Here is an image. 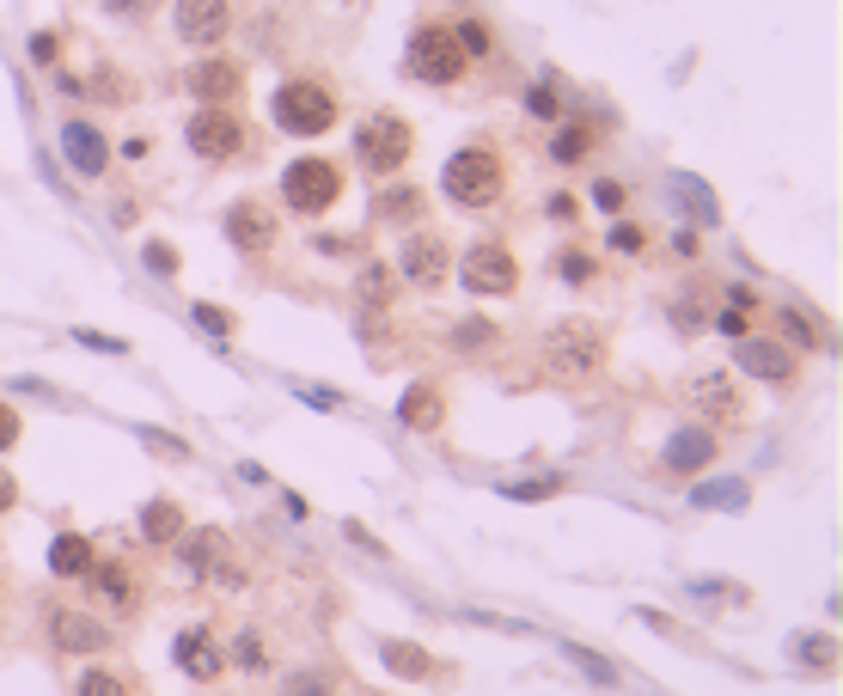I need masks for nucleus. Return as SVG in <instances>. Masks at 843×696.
Listing matches in <instances>:
<instances>
[{
	"label": "nucleus",
	"instance_id": "obj_19",
	"mask_svg": "<svg viewBox=\"0 0 843 696\" xmlns=\"http://www.w3.org/2000/svg\"><path fill=\"white\" fill-rule=\"evenodd\" d=\"M62 154H68V166L80 171V178H105L110 171V141L98 135L93 123H62Z\"/></svg>",
	"mask_w": 843,
	"mask_h": 696
},
{
	"label": "nucleus",
	"instance_id": "obj_42",
	"mask_svg": "<svg viewBox=\"0 0 843 696\" xmlns=\"http://www.w3.org/2000/svg\"><path fill=\"white\" fill-rule=\"evenodd\" d=\"M697 508H746V483H715V489H697Z\"/></svg>",
	"mask_w": 843,
	"mask_h": 696
},
{
	"label": "nucleus",
	"instance_id": "obj_44",
	"mask_svg": "<svg viewBox=\"0 0 843 696\" xmlns=\"http://www.w3.org/2000/svg\"><path fill=\"white\" fill-rule=\"evenodd\" d=\"M196 325L215 330V337H232V330H239V318H232L227 306H208V300H196Z\"/></svg>",
	"mask_w": 843,
	"mask_h": 696
},
{
	"label": "nucleus",
	"instance_id": "obj_50",
	"mask_svg": "<svg viewBox=\"0 0 843 696\" xmlns=\"http://www.w3.org/2000/svg\"><path fill=\"white\" fill-rule=\"evenodd\" d=\"M544 215H556V220H575V215H581V202L568 196V190H551V202H544Z\"/></svg>",
	"mask_w": 843,
	"mask_h": 696
},
{
	"label": "nucleus",
	"instance_id": "obj_43",
	"mask_svg": "<svg viewBox=\"0 0 843 696\" xmlns=\"http://www.w3.org/2000/svg\"><path fill=\"white\" fill-rule=\"evenodd\" d=\"M703 325H709V312L697 306V300H673V330L678 337H697Z\"/></svg>",
	"mask_w": 843,
	"mask_h": 696
},
{
	"label": "nucleus",
	"instance_id": "obj_41",
	"mask_svg": "<svg viewBox=\"0 0 843 696\" xmlns=\"http://www.w3.org/2000/svg\"><path fill=\"white\" fill-rule=\"evenodd\" d=\"M361 300H368V306H385V300H392V269L385 264L361 269Z\"/></svg>",
	"mask_w": 843,
	"mask_h": 696
},
{
	"label": "nucleus",
	"instance_id": "obj_3",
	"mask_svg": "<svg viewBox=\"0 0 843 696\" xmlns=\"http://www.w3.org/2000/svg\"><path fill=\"white\" fill-rule=\"evenodd\" d=\"M404 74H410L416 86H441V93L471 74L459 37H453V19H422V25H416L410 49H404Z\"/></svg>",
	"mask_w": 843,
	"mask_h": 696
},
{
	"label": "nucleus",
	"instance_id": "obj_54",
	"mask_svg": "<svg viewBox=\"0 0 843 696\" xmlns=\"http://www.w3.org/2000/svg\"><path fill=\"white\" fill-rule=\"evenodd\" d=\"M563 276H568V281H593V257L568 251V257H563Z\"/></svg>",
	"mask_w": 843,
	"mask_h": 696
},
{
	"label": "nucleus",
	"instance_id": "obj_34",
	"mask_svg": "<svg viewBox=\"0 0 843 696\" xmlns=\"http://www.w3.org/2000/svg\"><path fill=\"white\" fill-rule=\"evenodd\" d=\"M98 13L117 19V25H147L159 13V0H98Z\"/></svg>",
	"mask_w": 843,
	"mask_h": 696
},
{
	"label": "nucleus",
	"instance_id": "obj_12",
	"mask_svg": "<svg viewBox=\"0 0 843 696\" xmlns=\"http://www.w3.org/2000/svg\"><path fill=\"white\" fill-rule=\"evenodd\" d=\"M227 245L239 251V257H269V251L281 245V215L257 196H239L227 208Z\"/></svg>",
	"mask_w": 843,
	"mask_h": 696
},
{
	"label": "nucleus",
	"instance_id": "obj_25",
	"mask_svg": "<svg viewBox=\"0 0 843 696\" xmlns=\"http://www.w3.org/2000/svg\"><path fill=\"white\" fill-rule=\"evenodd\" d=\"M380 660H385V672H398V679H410V684H429L434 672H441V666H434V654L416 648V642H385Z\"/></svg>",
	"mask_w": 843,
	"mask_h": 696
},
{
	"label": "nucleus",
	"instance_id": "obj_23",
	"mask_svg": "<svg viewBox=\"0 0 843 696\" xmlns=\"http://www.w3.org/2000/svg\"><path fill=\"white\" fill-rule=\"evenodd\" d=\"M184 526H190V513L178 508V501H147V508H141V538L154 544V550H171V544L184 538Z\"/></svg>",
	"mask_w": 843,
	"mask_h": 696
},
{
	"label": "nucleus",
	"instance_id": "obj_11",
	"mask_svg": "<svg viewBox=\"0 0 843 696\" xmlns=\"http://www.w3.org/2000/svg\"><path fill=\"white\" fill-rule=\"evenodd\" d=\"M734 367L746 373V379H758V386H795L800 379V355L788 349V342H776L770 330L734 337Z\"/></svg>",
	"mask_w": 843,
	"mask_h": 696
},
{
	"label": "nucleus",
	"instance_id": "obj_26",
	"mask_svg": "<svg viewBox=\"0 0 843 696\" xmlns=\"http://www.w3.org/2000/svg\"><path fill=\"white\" fill-rule=\"evenodd\" d=\"M788 660H795L800 672H819V679H826L831 666H838V635H826V630L795 635V642H788Z\"/></svg>",
	"mask_w": 843,
	"mask_h": 696
},
{
	"label": "nucleus",
	"instance_id": "obj_38",
	"mask_svg": "<svg viewBox=\"0 0 843 696\" xmlns=\"http://www.w3.org/2000/svg\"><path fill=\"white\" fill-rule=\"evenodd\" d=\"M605 245H612L617 257H642V251H648V232L636 227V220H617V227H612V239H605Z\"/></svg>",
	"mask_w": 843,
	"mask_h": 696
},
{
	"label": "nucleus",
	"instance_id": "obj_40",
	"mask_svg": "<svg viewBox=\"0 0 843 696\" xmlns=\"http://www.w3.org/2000/svg\"><path fill=\"white\" fill-rule=\"evenodd\" d=\"M556 489H563V483H556V477H532V483H502V496H507V501H551Z\"/></svg>",
	"mask_w": 843,
	"mask_h": 696
},
{
	"label": "nucleus",
	"instance_id": "obj_51",
	"mask_svg": "<svg viewBox=\"0 0 843 696\" xmlns=\"http://www.w3.org/2000/svg\"><path fill=\"white\" fill-rule=\"evenodd\" d=\"M727 306H734V312H758V306H764V300H758V288H746V281H734V288H727Z\"/></svg>",
	"mask_w": 843,
	"mask_h": 696
},
{
	"label": "nucleus",
	"instance_id": "obj_1",
	"mask_svg": "<svg viewBox=\"0 0 843 696\" xmlns=\"http://www.w3.org/2000/svg\"><path fill=\"white\" fill-rule=\"evenodd\" d=\"M538 355H544L551 379H563V386H587V379H599L605 361H612V337H605L599 318L568 312V318H556V325L544 330V349H538Z\"/></svg>",
	"mask_w": 843,
	"mask_h": 696
},
{
	"label": "nucleus",
	"instance_id": "obj_2",
	"mask_svg": "<svg viewBox=\"0 0 843 696\" xmlns=\"http://www.w3.org/2000/svg\"><path fill=\"white\" fill-rule=\"evenodd\" d=\"M269 117H276L281 135L318 141V135H330V129H337L342 98H337V86H330V80L293 74V80H281V86H276V98H269Z\"/></svg>",
	"mask_w": 843,
	"mask_h": 696
},
{
	"label": "nucleus",
	"instance_id": "obj_52",
	"mask_svg": "<svg viewBox=\"0 0 843 696\" xmlns=\"http://www.w3.org/2000/svg\"><path fill=\"white\" fill-rule=\"evenodd\" d=\"M342 538H349V544H361V550H373V557H385V544L373 538L368 526H354V520H342Z\"/></svg>",
	"mask_w": 843,
	"mask_h": 696
},
{
	"label": "nucleus",
	"instance_id": "obj_28",
	"mask_svg": "<svg viewBox=\"0 0 843 696\" xmlns=\"http://www.w3.org/2000/svg\"><path fill=\"white\" fill-rule=\"evenodd\" d=\"M770 337L788 342L795 355H800V349H819V342H826V337H819V325H812L807 312H795V306H776V330H770Z\"/></svg>",
	"mask_w": 843,
	"mask_h": 696
},
{
	"label": "nucleus",
	"instance_id": "obj_30",
	"mask_svg": "<svg viewBox=\"0 0 843 696\" xmlns=\"http://www.w3.org/2000/svg\"><path fill=\"white\" fill-rule=\"evenodd\" d=\"M129 672H117V666H86L80 672V684H74V696H129Z\"/></svg>",
	"mask_w": 843,
	"mask_h": 696
},
{
	"label": "nucleus",
	"instance_id": "obj_29",
	"mask_svg": "<svg viewBox=\"0 0 843 696\" xmlns=\"http://www.w3.org/2000/svg\"><path fill=\"white\" fill-rule=\"evenodd\" d=\"M490 342H502V330L483 325V318H459V325L446 330V349H459V355H483Z\"/></svg>",
	"mask_w": 843,
	"mask_h": 696
},
{
	"label": "nucleus",
	"instance_id": "obj_14",
	"mask_svg": "<svg viewBox=\"0 0 843 696\" xmlns=\"http://www.w3.org/2000/svg\"><path fill=\"white\" fill-rule=\"evenodd\" d=\"M685 398H690V410L703 422H715V428H739L746 422V391L727 379V373H690V386H685Z\"/></svg>",
	"mask_w": 843,
	"mask_h": 696
},
{
	"label": "nucleus",
	"instance_id": "obj_17",
	"mask_svg": "<svg viewBox=\"0 0 843 696\" xmlns=\"http://www.w3.org/2000/svg\"><path fill=\"white\" fill-rule=\"evenodd\" d=\"M721 452V440L709 428H678L673 440H666V452H660V464L673 471V477H697V471H709Z\"/></svg>",
	"mask_w": 843,
	"mask_h": 696
},
{
	"label": "nucleus",
	"instance_id": "obj_33",
	"mask_svg": "<svg viewBox=\"0 0 843 696\" xmlns=\"http://www.w3.org/2000/svg\"><path fill=\"white\" fill-rule=\"evenodd\" d=\"M86 98H93V105H129V80L117 74V68H98L93 86H86Z\"/></svg>",
	"mask_w": 843,
	"mask_h": 696
},
{
	"label": "nucleus",
	"instance_id": "obj_53",
	"mask_svg": "<svg viewBox=\"0 0 843 696\" xmlns=\"http://www.w3.org/2000/svg\"><path fill=\"white\" fill-rule=\"evenodd\" d=\"M673 251H678V257H685V264H690V257H703V232H673Z\"/></svg>",
	"mask_w": 843,
	"mask_h": 696
},
{
	"label": "nucleus",
	"instance_id": "obj_24",
	"mask_svg": "<svg viewBox=\"0 0 843 696\" xmlns=\"http://www.w3.org/2000/svg\"><path fill=\"white\" fill-rule=\"evenodd\" d=\"M422 208H429V202H422L416 184H385L380 202H373V220H380V227H416Z\"/></svg>",
	"mask_w": 843,
	"mask_h": 696
},
{
	"label": "nucleus",
	"instance_id": "obj_21",
	"mask_svg": "<svg viewBox=\"0 0 843 696\" xmlns=\"http://www.w3.org/2000/svg\"><path fill=\"white\" fill-rule=\"evenodd\" d=\"M171 550H178V562H184L190 581H208V574L227 569V538H220V532H196V526H184V538L171 544Z\"/></svg>",
	"mask_w": 843,
	"mask_h": 696
},
{
	"label": "nucleus",
	"instance_id": "obj_6",
	"mask_svg": "<svg viewBox=\"0 0 843 696\" xmlns=\"http://www.w3.org/2000/svg\"><path fill=\"white\" fill-rule=\"evenodd\" d=\"M342 202V166L324 154H300L281 171V208L300 220H324Z\"/></svg>",
	"mask_w": 843,
	"mask_h": 696
},
{
	"label": "nucleus",
	"instance_id": "obj_4",
	"mask_svg": "<svg viewBox=\"0 0 843 696\" xmlns=\"http://www.w3.org/2000/svg\"><path fill=\"white\" fill-rule=\"evenodd\" d=\"M441 190L446 202H459V208H495L507 196V159L495 147H459V154L441 166Z\"/></svg>",
	"mask_w": 843,
	"mask_h": 696
},
{
	"label": "nucleus",
	"instance_id": "obj_27",
	"mask_svg": "<svg viewBox=\"0 0 843 696\" xmlns=\"http://www.w3.org/2000/svg\"><path fill=\"white\" fill-rule=\"evenodd\" d=\"M93 538H80V532H62V538L49 544V569L62 574V581H80V574L93 569Z\"/></svg>",
	"mask_w": 843,
	"mask_h": 696
},
{
	"label": "nucleus",
	"instance_id": "obj_20",
	"mask_svg": "<svg viewBox=\"0 0 843 696\" xmlns=\"http://www.w3.org/2000/svg\"><path fill=\"white\" fill-rule=\"evenodd\" d=\"M398 422L410 434H441L446 428V391L434 386V379H422V386H410L398 398Z\"/></svg>",
	"mask_w": 843,
	"mask_h": 696
},
{
	"label": "nucleus",
	"instance_id": "obj_39",
	"mask_svg": "<svg viewBox=\"0 0 843 696\" xmlns=\"http://www.w3.org/2000/svg\"><path fill=\"white\" fill-rule=\"evenodd\" d=\"M141 264L154 269V276H178V264H184V257H178L166 239H147V245H141Z\"/></svg>",
	"mask_w": 843,
	"mask_h": 696
},
{
	"label": "nucleus",
	"instance_id": "obj_37",
	"mask_svg": "<svg viewBox=\"0 0 843 696\" xmlns=\"http://www.w3.org/2000/svg\"><path fill=\"white\" fill-rule=\"evenodd\" d=\"M232 666H245V672H263V666H269V648L257 642V630H239V642H232Z\"/></svg>",
	"mask_w": 843,
	"mask_h": 696
},
{
	"label": "nucleus",
	"instance_id": "obj_48",
	"mask_svg": "<svg viewBox=\"0 0 843 696\" xmlns=\"http://www.w3.org/2000/svg\"><path fill=\"white\" fill-rule=\"evenodd\" d=\"M74 342H86L93 355H129V342L123 337H105V330H74Z\"/></svg>",
	"mask_w": 843,
	"mask_h": 696
},
{
	"label": "nucleus",
	"instance_id": "obj_56",
	"mask_svg": "<svg viewBox=\"0 0 843 696\" xmlns=\"http://www.w3.org/2000/svg\"><path fill=\"white\" fill-rule=\"evenodd\" d=\"M13 501H19V483L7 477V471H0V508H13Z\"/></svg>",
	"mask_w": 843,
	"mask_h": 696
},
{
	"label": "nucleus",
	"instance_id": "obj_46",
	"mask_svg": "<svg viewBox=\"0 0 843 696\" xmlns=\"http://www.w3.org/2000/svg\"><path fill=\"white\" fill-rule=\"evenodd\" d=\"M32 62L37 68H56V62H62V32H37L32 37Z\"/></svg>",
	"mask_w": 843,
	"mask_h": 696
},
{
	"label": "nucleus",
	"instance_id": "obj_31",
	"mask_svg": "<svg viewBox=\"0 0 843 696\" xmlns=\"http://www.w3.org/2000/svg\"><path fill=\"white\" fill-rule=\"evenodd\" d=\"M453 37H459L465 62H490L495 56V32L483 25V19H453Z\"/></svg>",
	"mask_w": 843,
	"mask_h": 696
},
{
	"label": "nucleus",
	"instance_id": "obj_47",
	"mask_svg": "<svg viewBox=\"0 0 843 696\" xmlns=\"http://www.w3.org/2000/svg\"><path fill=\"white\" fill-rule=\"evenodd\" d=\"M19 434H25V416H19L13 403L0 398V452H13L19 447Z\"/></svg>",
	"mask_w": 843,
	"mask_h": 696
},
{
	"label": "nucleus",
	"instance_id": "obj_10",
	"mask_svg": "<svg viewBox=\"0 0 843 696\" xmlns=\"http://www.w3.org/2000/svg\"><path fill=\"white\" fill-rule=\"evenodd\" d=\"M80 581H86V593H93L98 611H110V623H117V618H135L141 605H147V581H141L135 562H123V557L93 562Z\"/></svg>",
	"mask_w": 843,
	"mask_h": 696
},
{
	"label": "nucleus",
	"instance_id": "obj_13",
	"mask_svg": "<svg viewBox=\"0 0 843 696\" xmlns=\"http://www.w3.org/2000/svg\"><path fill=\"white\" fill-rule=\"evenodd\" d=\"M171 32L190 49H220L232 37V0H171Z\"/></svg>",
	"mask_w": 843,
	"mask_h": 696
},
{
	"label": "nucleus",
	"instance_id": "obj_8",
	"mask_svg": "<svg viewBox=\"0 0 843 696\" xmlns=\"http://www.w3.org/2000/svg\"><path fill=\"white\" fill-rule=\"evenodd\" d=\"M392 276L410 281L416 294H441L453 281V245H446L434 227H404L398 232V257H392Z\"/></svg>",
	"mask_w": 843,
	"mask_h": 696
},
{
	"label": "nucleus",
	"instance_id": "obj_32",
	"mask_svg": "<svg viewBox=\"0 0 843 696\" xmlns=\"http://www.w3.org/2000/svg\"><path fill=\"white\" fill-rule=\"evenodd\" d=\"M526 117H538V123H563V93H556V80L526 86Z\"/></svg>",
	"mask_w": 843,
	"mask_h": 696
},
{
	"label": "nucleus",
	"instance_id": "obj_22",
	"mask_svg": "<svg viewBox=\"0 0 843 696\" xmlns=\"http://www.w3.org/2000/svg\"><path fill=\"white\" fill-rule=\"evenodd\" d=\"M599 147V123H587V117H568V123L551 129V147L544 154L556 159V166H587Z\"/></svg>",
	"mask_w": 843,
	"mask_h": 696
},
{
	"label": "nucleus",
	"instance_id": "obj_18",
	"mask_svg": "<svg viewBox=\"0 0 843 696\" xmlns=\"http://www.w3.org/2000/svg\"><path fill=\"white\" fill-rule=\"evenodd\" d=\"M178 666H184L196 684H215L220 672H227V654H220V642L208 635V623H190V630L178 635Z\"/></svg>",
	"mask_w": 843,
	"mask_h": 696
},
{
	"label": "nucleus",
	"instance_id": "obj_36",
	"mask_svg": "<svg viewBox=\"0 0 843 696\" xmlns=\"http://www.w3.org/2000/svg\"><path fill=\"white\" fill-rule=\"evenodd\" d=\"M587 202H593L599 215H624V208H629V190L617 184V178H599V184L587 190Z\"/></svg>",
	"mask_w": 843,
	"mask_h": 696
},
{
	"label": "nucleus",
	"instance_id": "obj_45",
	"mask_svg": "<svg viewBox=\"0 0 843 696\" xmlns=\"http://www.w3.org/2000/svg\"><path fill=\"white\" fill-rule=\"evenodd\" d=\"M281 696H337V691H330V679H324V672H293Z\"/></svg>",
	"mask_w": 843,
	"mask_h": 696
},
{
	"label": "nucleus",
	"instance_id": "obj_7",
	"mask_svg": "<svg viewBox=\"0 0 843 696\" xmlns=\"http://www.w3.org/2000/svg\"><path fill=\"white\" fill-rule=\"evenodd\" d=\"M184 141H190V154H196L202 166H232V159H245L251 129L232 105H196L190 110V123H184Z\"/></svg>",
	"mask_w": 843,
	"mask_h": 696
},
{
	"label": "nucleus",
	"instance_id": "obj_16",
	"mask_svg": "<svg viewBox=\"0 0 843 696\" xmlns=\"http://www.w3.org/2000/svg\"><path fill=\"white\" fill-rule=\"evenodd\" d=\"M49 642L62 654H105L110 648V623L93 611H49Z\"/></svg>",
	"mask_w": 843,
	"mask_h": 696
},
{
	"label": "nucleus",
	"instance_id": "obj_35",
	"mask_svg": "<svg viewBox=\"0 0 843 696\" xmlns=\"http://www.w3.org/2000/svg\"><path fill=\"white\" fill-rule=\"evenodd\" d=\"M563 654H568L575 666H581V672H587L593 684H617V666H612V660H599V654H587L581 642H563Z\"/></svg>",
	"mask_w": 843,
	"mask_h": 696
},
{
	"label": "nucleus",
	"instance_id": "obj_49",
	"mask_svg": "<svg viewBox=\"0 0 843 696\" xmlns=\"http://www.w3.org/2000/svg\"><path fill=\"white\" fill-rule=\"evenodd\" d=\"M715 330H721L727 342H734V337H746V330H751V312H734V306H727V312L715 318Z\"/></svg>",
	"mask_w": 843,
	"mask_h": 696
},
{
	"label": "nucleus",
	"instance_id": "obj_15",
	"mask_svg": "<svg viewBox=\"0 0 843 696\" xmlns=\"http://www.w3.org/2000/svg\"><path fill=\"white\" fill-rule=\"evenodd\" d=\"M184 93L196 98V105H239V98H245V68L215 56V49H202L184 74Z\"/></svg>",
	"mask_w": 843,
	"mask_h": 696
},
{
	"label": "nucleus",
	"instance_id": "obj_55",
	"mask_svg": "<svg viewBox=\"0 0 843 696\" xmlns=\"http://www.w3.org/2000/svg\"><path fill=\"white\" fill-rule=\"evenodd\" d=\"M147 154H154V141H147V135H129L123 141V159H129V166H147Z\"/></svg>",
	"mask_w": 843,
	"mask_h": 696
},
{
	"label": "nucleus",
	"instance_id": "obj_9",
	"mask_svg": "<svg viewBox=\"0 0 843 696\" xmlns=\"http://www.w3.org/2000/svg\"><path fill=\"white\" fill-rule=\"evenodd\" d=\"M520 257L502 245V239H477V245H465L459 257V288L471 300H514L520 294Z\"/></svg>",
	"mask_w": 843,
	"mask_h": 696
},
{
	"label": "nucleus",
	"instance_id": "obj_5",
	"mask_svg": "<svg viewBox=\"0 0 843 696\" xmlns=\"http://www.w3.org/2000/svg\"><path fill=\"white\" fill-rule=\"evenodd\" d=\"M416 154V129L404 123L398 110H373L354 123V166L368 178H398Z\"/></svg>",
	"mask_w": 843,
	"mask_h": 696
}]
</instances>
